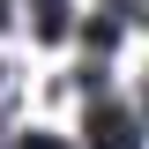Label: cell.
<instances>
[{
	"mask_svg": "<svg viewBox=\"0 0 149 149\" xmlns=\"http://www.w3.org/2000/svg\"><path fill=\"white\" fill-rule=\"evenodd\" d=\"M67 15H74L67 0H30V30L37 37H67Z\"/></svg>",
	"mask_w": 149,
	"mask_h": 149,
	"instance_id": "2",
	"label": "cell"
},
{
	"mask_svg": "<svg viewBox=\"0 0 149 149\" xmlns=\"http://www.w3.org/2000/svg\"><path fill=\"white\" fill-rule=\"evenodd\" d=\"M22 149H60V142H45V134H37V142H30V134H22Z\"/></svg>",
	"mask_w": 149,
	"mask_h": 149,
	"instance_id": "3",
	"label": "cell"
},
{
	"mask_svg": "<svg viewBox=\"0 0 149 149\" xmlns=\"http://www.w3.org/2000/svg\"><path fill=\"white\" fill-rule=\"evenodd\" d=\"M82 149H142L134 104H119L112 90H97V97H90V127H82Z\"/></svg>",
	"mask_w": 149,
	"mask_h": 149,
	"instance_id": "1",
	"label": "cell"
}]
</instances>
